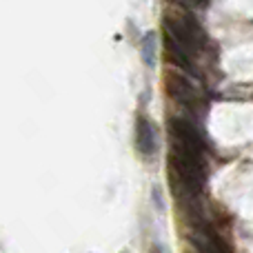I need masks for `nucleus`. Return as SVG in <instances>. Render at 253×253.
Returning a JSON list of instances; mask_svg holds the SVG:
<instances>
[{"mask_svg":"<svg viewBox=\"0 0 253 253\" xmlns=\"http://www.w3.org/2000/svg\"><path fill=\"white\" fill-rule=\"evenodd\" d=\"M165 34L180 42L187 51L198 53L207 44V36L198 20L189 13H169L165 16Z\"/></svg>","mask_w":253,"mask_h":253,"instance_id":"obj_1","label":"nucleus"},{"mask_svg":"<svg viewBox=\"0 0 253 253\" xmlns=\"http://www.w3.org/2000/svg\"><path fill=\"white\" fill-rule=\"evenodd\" d=\"M169 131H171V144L180 149H187L191 153L205 156V140L202 133L193 123L184 118H171L169 120Z\"/></svg>","mask_w":253,"mask_h":253,"instance_id":"obj_2","label":"nucleus"},{"mask_svg":"<svg viewBox=\"0 0 253 253\" xmlns=\"http://www.w3.org/2000/svg\"><path fill=\"white\" fill-rule=\"evenodd\" d=\"M167 91H169V96L173 98V100H178L180 105L189 107V109H200V107L205 105L202 91L191 83V80H187L180 74L167 76Z\"/></svg>","mask_w":253,"mask_h":253,"instance_id":"obj_3","label":"nucleus"},{"mask_svg":"<svg viewBox=\"0 0 253 253\" xmlns=\"http://www.w3.org/2000/svg\"><path fill=\"white\" fill-rule=\"evenodd\" d=\"M135 142H138L140 153H144V156L156 153V129L147 120V116H138V120H135Z\"/></svg>","mask_w":253,"mask_h":253,"instance_id":"obj_4","label":"nucleus"},{"mask_svg":"<svg viewBox=\"0 0 253 253\" xmlns=\"http://www.w3.org/2000/svg\"><path fill=\"white\" fill-rule=\"evenodd\" d=\"M191 245L198 253H227L222 247V240L211 229H202V233H196L191 238Z\"/></svg>","mask_w":253,"mask_h":253,"instance_id":"obj_5","label":"nucleus"},{"mask_svg":"<svg viewBox=\"0 0 253 253\" xmlns=\"http://www.w3.org/2000/svg\"><path fill=\"white\" fill-rule=\"evenodd\" d=\"M153 51H156V34H147L142 40V56L149 67H153Z\"/></svg>","mask_w":253,"mask_h":253,"instance_id":"obj_6","label":"nucleus"},{"mask_svg":"<svg viewBox=\"0 0 253 253\" xmlns=\"http://www.w3.org/2000/svg\"><path fill=\"white\" fill-rule=\"evenodd\" d=\"M191 4H198V7H202V4H207V0H189Z\"/></svg>","mask_w":253,"mask_h":253,"instance_id":"obj_7","label":"nucleus"}]
</instances>
